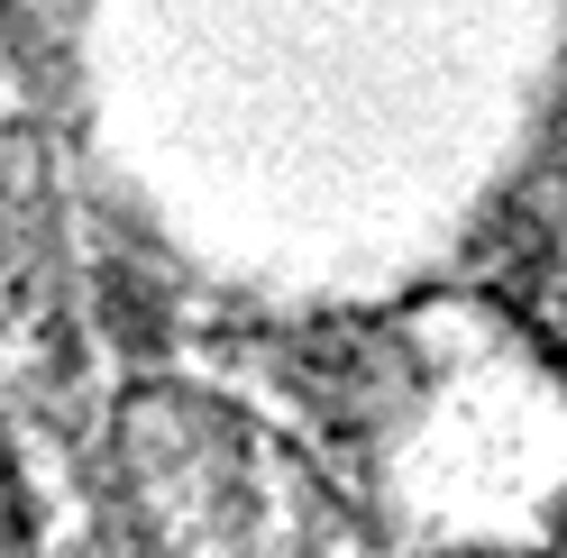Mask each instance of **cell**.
<instances>
[{"instance_id":"1","label":"cell","mask_w":567,"mask_h":558,"mask_svg":"<svg viewBox=\"0 0 567 558\" xmlns=\"http://www.w3.org/2000/svg\"><path fill=\"white\" fill-rule=\"evenodd\" d=\"M120 458L156 558H375L330 485L220 403L147 394Z\"/></svg>"}]
</instances>
